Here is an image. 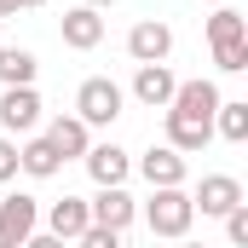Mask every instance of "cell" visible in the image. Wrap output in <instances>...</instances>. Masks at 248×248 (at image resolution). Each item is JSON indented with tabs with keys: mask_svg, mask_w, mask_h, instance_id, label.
Listing matches in <instances>:
<instances>
[{
	"mask_svg": "<svg viewBox=\"0 0 248 248\" xmlns=\"http://www.w3.org/2000/svg\"><path fill=\"white\" fill-rule=\"evenodd\" d=\"M46 144L58 150L63 162H69V156H87V150H93V127L81 122V116H58V122L46 127Z\"/></svg>",
	"mask_w": 248,
	"mask_h": 248,
	"instance_id": "16",
	"label": "cell"
},
{
	"mask_svg": "<svg viewBox=\"0 0 248 248\" xmlns=\"http://www.w3.org/2000/svg\"><path fill=\"white\" fill-rule=\"evenodd\" d=\"M139 173H144V185H150V190H168V185H185L190 162L173 150V144H150V150L139 156Z\"/></svg>",
	"mask_w": 248,
	"mask_h": 248,
	"instance_id": "8",
	"label": "cell"
},
{
	"mask_svg": "<svg viewBox=\"0 0 248 248\" xmlns=\"http://www.w3.org/2000/svg\"><path fill=\"white\" fill-rule=\"evenodd\" d=\"M87 225H93V214H87V202H81V196H58V202L46 208V231L63 237V243H75Z\"/></svg>",
	"mask_w": 248,
	"mask_h": 248,
	"instance_id": "15",
	"label": "cell"
},
{
	"mask_svg": "<svg viewBox=\"0 0 248 248\" xmlns=\"http://www.w3.org/2000/svg\"><path fill=\"white\" fill-rule=\"evenodd\" d=\"M6 179H17V139L0 133V185H6Z\"/></svg>",
	"mask_w": 248,
	"mask_h": 248,
	"instance_id": "22",
	"label": "cell"
},
{
	"mask_svg": "<svg viewBox=\"0 0 248 248\" xmlns=\"http://www.w3.org/2000/svg\"><path fill=\"white\" fill-rule=\"evenodd\" d=\"M75 248H122V231H104V225H87V231L75 237Z\"/></svg>",
	"mask_w": 248,
	"mask_h": 248,
	"instance_id": "20",
	"label": "cell"
},
{
	"mask_svg": "<svg viewBox=\"0 0 248 248\" xmlns=\"http://www.w3.org/2000/svg\"><path fill=\"white\" fill-rule=\"evenodd\" d=\"M35 225H41V202L23 196V190H12V196L0 202V243L23 248V237H35Z\"/></svg>",
	"mask_w": 248,
	"mask_h": 248,
	"instance_id": "7",
	"label": "cell"
},
{
	"mask_svg": "<svg viewBox=\"0 0 248 248\" xmlns=\"http://www.w3.org/2000/svg\"><path fill=\"white\" fill-rule=\"evenodd\" d=\"M122 104H127V93H122V81H110V75H87L81 93H75V116L87 127H110L122 116Z\"/></svg>",
	"mask_w": 248,
	"mask_h": 248,
	"instance_id": "3",
	"label": "cell"
},
{
	"mask_svg": "<svg viewBox=\"0 0 248 248\" xmlns=\"http://www.w3.org/2000/svg\"><path fill=\"white\" fill-rule=\"evenodd\" d=\"M0 248H12V243H0Z\"/></svg>",
	"mask_w": 248,
	"mask_h": 248,
	"instance_id": "28",
	"label": "cell"
},
{
	"mask_svg": "<svg viewBox=\"0 0 248 248\" xmlns=\"http://www.w3.org/2000/svg\"><path fill=\"white\" fill-rule=\"evenodd\" d=\"M208 6H225V0H208Z\"/></svg>",
	"mask_w": 248,
	"mask_h": 248,
	"instance_id": "27",
	"label": "cell"
},
{
	"mask_svg": "<svg viewBox=\"0 0 248 248\" xmlns=\"http://www.w3.org/2000/svg\"><path fill=\"white\" fill-rule=\"evenodd\" d=\"M81 162H87V173H93L98 190H104V185H127V173H133V156H127L122 144H93Z\"/></svg>",
	"mask_w": 248,
	"mask_h": 248,
	"instance_id": "12",
	"label": "cell"
},
{
	"mask_svg": "<svg viewBox=\"0 0 248 248\" xmlns=\"http://www.w3.org/2000/svg\"><path fill=\"white\" fill-rule=\"evenodd\" d=\"M58 29H63V46H75V52H93V46L104 41V17H98L93 6H69Z\"/></svg>",
	"mask_w": 248,
	"mask_h": 248,
	"instance_id": "13",
	"label": "cell"
},
{
	"mask_svg": "<svg viewBox=\"0 0 248 248\" xmlns=\"http://www.w3.org/2000/svg\"><path fill=\"white\" fill-rule=\"evenodd\" d=\"M35 127H41V93L35 87H0V133L29 139Z\"/></svg>",
	"mask_w": 248,
	"mask_h": 248,
	"instance_id": "4",
	"label": "cell"
},
{
	"mask_svg": "<svg viewBox=\"0 0 248 248\" xmlns=\"http://www.w3.org/2000/svg\"><path fill=\"white\" fill-rule=\"evenodd\" d=\"M23 248H69V243L52 237V231H35V237H23Z\"/></svg>",
	"mask_w": 248,
	"mask_h": 248,
	"instance_id": "23",
	"label": "cell"
},
{
	"mask_svg": "<svg viewBox=\"0 0 248 248\" xmlns=\"http://www.w3.org/2000/svg\"><path fill=\"white\" fill-rule=\"evenodd\" d=\"M225 237H231L237 248H248V202H237V208L225 214Z\"/></svg>",
	"mask_w": 248,
	"mask_h": 248,
	"instance_id": "21",
	"label": "cell"
},
{
	"mask_svg": "<svg viewBox=\"0 0 248 248\" xmlns=\"http://www.w3.org/2000/svg\"><path fill=\"white\" fill-rule=\"evenodd\" d=\"M35 52L29 46H0V87H35Z\"/></svg>",
	"mask_w": 248,
	"mask_h": 248,
	"instance_id": "18",
	"label": "cell"
},
{
	"mask_svg": "<svg viewBox=\"0 0 248 248\" xmlns=\"http://www.w3.org/2000/svg\"><path fill=\"white\" fill-rule=\"evenodd\" d=\"M237 202H243V185H237L231 173H208L202 185L190 190V208H202V219H225Z\"/></svg>",
	"mask_w": 248,
	"mask_h": 248,
	"instance_id": "9",
	"label": "cell"
},
{
	"mask_svg": "<svg viewBox=\"0 0 248 248\" xmlns=\"http://www.w3.org/2000/svg\"><path fill=\"white\" fill-rule=\"evenodd\" d=\"M214 133H219L225 144H243V139H248V98H219V110H214Z\"/></svg>",
	"mask_w": 248,
	"mask_h": 248,
	"instance_id": "19",
	"label": "cell"
},
{
	"mask_svg": "<svg viewBox=\"0 0 248 248\" xmlns=\"http://www.w3.org/2000/svg\"><path fill=\"white\" fill-rule=\"evenodd\" d=\"M190 219H196V208H190V190L185 185H168V190H150V202H144V225H150V237H185Z\"/></svg>",
	"mask_w": 248,
	"mask_h": 248,
	"instance_id": "2",
	"label": "cell"
},
{
	"mask_svg": "<svg viewBox=\"0 0 248 248\" xmlns=\"http://www.w3.org/2000/svg\"><path fill=\"white\" fill-rule=\"evenodd\" d=\"M87 214H93V225H104V231H127L133 214H139V202H133L122 185H104L93 202H87Z\"/></svg>",
	"mask_w": 248,
	"mask_h": 248,
	"instance_id": "11",
	"label": "cell"
},
{
	"mask_svg": "<svg viewBox=\"0 0 248 248\" xmlns=\"http://www.w3.org/2000/svg\"><path fill=\"white\" fill-rule=\"evenodd\" d=\"M81 6H93V12H104V6H116V0H81Z\"/></svg>",
	"mask_w": 248,
	"mask_h": 248,
	"instance_id": "25",
	"label": "cell"
},
{
	"mask_svg": "<svg viewBox=\"0 0 248 248\" xmlns=\"http://www.w3.org/2000/svg\"><path fill=\"white\" fill-rule=\"evenodd\" d=\"M35 6H46V0H0V17H17V12H35Z\"/></svg>",
	"mask_w": 248,
	"mask_h": 248,
	"instance_id": "24",
	"label": "cell"
},
{
	"mask_svg": "<svg viewBox=\"0 0 248 248\" xmlns=\"http://www.w3.org/2000/svg\"><path fill=\"white\" fill-rule=\"evenodd\" d=\"M168 52H173V29L162 17H139L127 29V58L133 63H168Z\"/></svg>",
	"mask_w": 248,
	"mask_h": 248,
	"instance_id": "5",
	"label": "cell"
},
{
	"mask_svg": "<svg viewBox=\"0 0 248 248\" xmlns=\"http://www.w3.org/2000/svg\"><path fill=\"white\" fill-rule=\"evenodd\" d=\"M173 87H179V75H173L168 63H139V69H133V98H139L144 110H168V104H173Z\"/></svg>",
	"mask_w": 248,
	"mask_h": 248,
	"instance_id": "10",
	"label": "cell"
},
{
	"mask_svg": "<svg viewBox=\"0 0 248 248\" xmlns=\"http://www.w3.org/2000/svg\"><path fill=\"white\" fill-rule=\"evenodd\" d=\"M162 133H168V144H173L179 156L208 150V139H214V127H208V122H185V116H168V110H162Z\"/></svg>",
	"mask_w": 248,
	"mask_h": 248,
	"instance_id": "17",
	"label": "cell"
},
{
	"mask_svg": "<svg viewBox=\"0 0 248 248\" xmlns=\"http://www.w3.org/2000/svg\"><path fill=\"white\" fill-rule=\"evenodd\" d=\"M208 46H214V63H219L225 75H243L248 69V23H243V12L214 6V17H208Z\"/></svg>",
	"mask_w": 248,
	"mask_h": 248,
	"instance_id": "1",
	"label": "cell"
},
{
	"mask_svg": "<svg viewBox=\"0 0 248 248\" xmlns=\"http://www.w3.org/2000/svg\"><path fill=\"white\" fill-rule=\"evenodd\" d=\"M185 248H208V243H185Z\"/></svg>",
	"mask_w": 248,
	"mask_h": 248,
	"instance_id": "26",
	"label": "cell"
},
{
	"mask_svg": "<svg viewBox=\"0 0 248 248\" xmlns=\"http://www.w3.org/2000/svg\"><path fill=\"white\" fill-rule=\"evenodd\" d=\"M214 110H219V87H214L208 75H196V81H179V87H173L168 116H185V122H208V127H214Z\"/></svg>",
	"mask_w": 248,
	"mask_h": 248,
	"instance_id": "6",
	"label": "cell"
},
{
	"mask_svg": "<svg viewBox=\"0 0 248 248\" xmlns=\"http://www.w3.org/2000/svg\"><path fill=\"white\" fill-rule=\"evenodd\" d=\"M63 168V156L46 144V133H29L23 144H17V173H29V179H52Z\"/></svg>",
	"mask_w": 248,
	"mask_h": 248,
	"instance_id": "14",
	"label": "cell"
}]
</instances>
